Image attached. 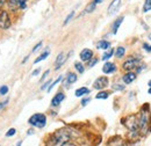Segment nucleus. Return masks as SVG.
<instances>
[{
	"label": "nucleus",
	"instance_id": "obj_42",
	"mask_svg": "<svg viewBox=\"0 0 151 146\" xmlns=\"http://www.w3.org/2000/svg\"><path fill=\"white\" fill-rule=\"evenodd\" d=\"M148 86H149V87H151V80H150V81L148 83Z\"/></svg>",
	"mask_w": 151,
	"mask_h": 146
},
{
	"label": "nucleus",
	"instance_id": "obj_34",
	"mask_svg": "<svg viewBox=\"0 0 151 146\" xmlns=\"http://www.w3.org/2000/svg\"><path fill=\"white\" fill-rule=\"evenodd\" d=\"M42 44H43L42 42H38V43H37V44H36V45L34 46V49L32 50V52H36V51H37V50H38V49H40V48L42 46Z\"/></svg>",
	"mask_w": 151,
	"mask_h": 146
},
{
	"label": "nucleus",
	"instance_id": "obj_1",
	"mask_svg": "<svg viewBox=\"0 0 151 146\" xmlns=\"http://www.w3.org/2000/svg\"><path fill=\"white\" fill-rule=\"evenodd\" d=\"M71 138V133L66 129H60L54 132L47 140L45 146H64Z\"/></svg>",
	"mask_w": 151,
	"mask_h": 146
},
{
	"label": "nucleus",
	"instance_id": "obj_22",
	"mask_svg": "<svg viewBox=\"0 0 151 146\" xmlns=\"http://www.w3.org/2000/svg\"><path fill=\"white\" fill-rule=\"evenodd\" d=\"M49 53H50V51L49 50H45L41 56H38L36 59H35V61H34V64H37V63H40V61H42V60H44L48 56H49Z\"/></svg>",
	"mask_w": 151,
	"mask_h": 146
},
{
	"label": "nucleus",
	"instance_id": "obj_25",
	"mask_svg": "<svg viewBox=\"0 0 151 146\" xmlns=\"http://www.w3.org/2000/svg\"><path fill=\"white\" fill-rule=\"evenodd\" d=\"M151 11V0H145L144 1V5H143V12L144 13H148Z\"/></svg>",
	"mask_w": 151,
	"mask_h": 146
},
{
	"label": "nucleus",
	"instance_id": "obj_32",
	"mask_svg": "<svg viewBox=\"0 0 151 146\" xmlns=\"http://www.w3.org/2000/svg\"><path fill=\"white\" fill-rule=\"evenodd\" d=\"M8 101H10V100H8V99H6V100H5L4 102H0V111H1V110H3V109H4L5 107H6V106H7Z\"/></svg>",
	"mask_w": 151,
	"mask_h": 146
},
{
	"label": "nucleus",
	"instance_id": "obj_21",
	"mask_svg": "<svg viewBox=\"0 0 151 146\" xmlns=\"http://www.w3.org/2000/svg\"><path fill=\"white\" fill-rule=\"evenodd\" d=\"M113 55H114V49L109 48V49H108V50L102 55V58H101V59H102V60H108Z\"/></svg>",
	"mask_w": 151,
	"mask_h": 146
},
{
	"label": "nucleus",
	"instance_id": "obj_37",
	"mask_svg": "<svg viewBox=\"0 0 151 146\" xmlns=\"http://www.w3.org/2000/svg\"><path fill=\"white\" fill-rule=\"evenodd\" d=\"M7 1L8 0H0V10H3L5 5H7Z\"/></svg>",
	"mask_w": 151,
	"mask_h": 146
},
{
	"label": "nucleus",
	"instance_id": "obj_10",
	"mask_svg": "<svg viewBox=\"0 0 151 146\" xmlns=\"http://www.w3.org/2000/svg\"><path fill=\"white\" fill-rule=\"evenodd\" d=\"M64 99H65V94H64V93H62V92L57 93V94L52 98V100H51V106H52V107H57V106H59V104L63 102Z\"/></svg>",
	"mask_w": 151,
	"mask_h": 146
},
{
	"label": "nucleus",
	"instance_id": "obj_17",
	"mask_svg": "<svg viewBox=\"0 0 151 146\" xmlns=\"http://www.w3.org/2000/svg\"><path fill=\"white\" fill-rule=\"evenodd\" d=\"M97 48L98 49H102V50H108L111 48V43L108 41H106V40H101V41L98 42Z\"/></svg>",
	"mask_w": 151,
	"mask_h": 146
},
{
	"label": "nucleus",
	"instance_id": "obj_6",
	"mask_svg": "<svg viewBox=\"0 0 151 146\" xmlns=\"http://www.w3.org/2000/svg\"><path fill=\"white\" fill-rule=\"evenodd\" d=\"M12 26V20L10 18V14L7 11L1 10L0 11V28L6 30Z\"/></svg>",
	"mask_w": 151,
	"mask_h": 146
},
{
	"label": "nucleus",
	"instance_id": "obj_43",
	"mask_svg": "<svg viewBox=\"0 0 151 146\" xmlns=\"http://www.w3.org/2000/svg\"><path fill=\"white\" fill-rule=\"evenodd\" d=\"M148 38H149V40H150V41H151V33H150V34H149V36H148Z\"/></svg>",
	"mask_w": 151,
	"mask_h": 146
},
{
	"label": "nucleus",
	"instance_id": "obj_45",
	"mask_svg": "<svg viewBox=\"0 0 151 146\" xmlns=\"http://www.w3.org/2000/svg\"><path fill=\"white\" fill-rule=\"evenodd\" d=\"M149 94H151V87L149 88Z\"/></svg>",
	"mask_w": 151,
	"mask_h": 146
},
{
	"label": "nucleus",
	"instance_id": "obj_11",
	"mask_svg": "<svg viewBox=\"0 0 151 146\" xmlns=\"http://www.w3.org/2000/svg\"><path fill=\"white\" fill-rule=\"evenodd\" d=\"M120 5H121V0H113L111 5L108 6V14L112 15V14L116 13L120 8Z\"/></svg>",
	"mask_w": 151,
	"mask_h": 146
},
{
	"label": "nucleus",
	"instance_id": "obj_4",
	"mask_svg": "<svg viewBox=\"0 0 151 146\" xmlns=\"http://www.w3.org/2000/svg\"><path fill=\"white\" fill-rule=\"evenodd\" d=\"M29 124L33 125V126H36V128H44L45 124H47V116L44 114H34L30 118H29Z\"/></svg>",
	"mask_w": 151,
	"mask_h": 146
},
{
	"label": "nucleus",
	"instance_id": "obj_30",
	"mask_svg": "<svg viewBox=\"0 0 151 146\" xmlns=\"http://www.w3.org/2000/svg\"><path fill=\"white\" fill-rule=\"evenodd\" d=\"M87 63H89V67H93V66L98 63V58H94V57H93V58H92V59H90Z\"/></svg>",
	"mask_w": 151,
	"mask_h": 146
},
{
	"label": "nucleus",
	"instance_id": "obj_8",
	"mask_svg": "<svg viewBox=\"0 0 151 146\" xmlns=\"http://www.w3.org/2000/svg\"><path fill=\"white\" fill-rule=\"evenodd\" d=\"M108 84H109L108 78L105 77V76H102V77H99V78L94 81L93 88H94V89H98V91H102L104 88H106V87L108 86Z\"/></svg>",
	"mask_w": 151,
	"mask_h": 146
},
{
	"label": "nucleus",
	"instance_id": "obj_2",
	"mask_svg": "<svg viewBox=\"0 0 151 146\" xmlns=\"http://www.w3.org/2000/svg\"><path fill=\"white\" fill-rule=\"evenodd\" d=\"M138 124L139 130L143 134H146L151 130V110L149 104H144L138 114Z\"/></svg>",
	"mask_w": 151,
	"mask_h": 146
},
{
	"label": "nucleus",
	"instance_id": "obj_36",
	"mask_svg": "<svg viewBox=\"0 0 151 146\" xmlns=\"http://www.w3.org/2000/svg\"><path fill=\"white\" fill-rule=\"evenodd\" d=\"M50 85H51V80H48V81H47V83H45V84H44V85L41 87V89H45V88L48 89V87H49Z\"/></svg>",
	"mask_w": 151,
	"mask_h": 146
},
{
	"label": "nucleus",
	"instance_id": "obj_14",
	"mask_svg": "<svg viewBox=\"0 0 151 146\" xmlns=\"http://www.w3.org/2000/svg\"><path fill=\"white\" fill-rule=\"evenodd\" d=\"M67 59V57L65 56V53H63V52H60L58 56H57V59H56V63H55V70H58V68H60L62 66H63V64L65 63V60Z\"/></svg>",
	"mask_w": 151,
	"mask_h": 146
},
{
	"label": "nucleus",
	"instance_id": "obj_33",
	"mask_svg": "<svg viewBox=\"0 0 151 146\" xmlns=\"http://www.w3.org/2000/svg\"><path fill=\"white\" fill-rule=\"evenodd\" d=\"M143 49H144L146 52H151V45L148 44V43H144V44H143Z\"/></svg>",
	"mask_w": 151,
	"mask_h": 146
},
{
	"label": "nucleus",
	"instance_id": "obj_28",
	"mask_svg": "<svg viewBox=\"0 0 151 146\" xmlns=\"http://www.w3.org/2000/svg\"><path fill=\"white\" fill-rule=\"evenodd\" d=\"M112 88L114 91H123L124 89V85H121V84H114L112 86Z\"/></svg>",
	"mask_w": 151,
	"mask_h": 146
},
{
	"label": "nucleus",
	"instance_id": "obj_7",
	"mask_svg": "<svg viewBox=\"0 0 151 146\" xmlns=\"http://www.w3.org/2000/svg\"><path fill=\"white\" fill-rule=\"evenodd\" d=\"M7 5L11 11H22L27 7V0H8Z\"/></svg>",
	"mask_w": 151,
	"mask_h": 146
},
{
	"label": "nucleus",
	"instance_id": "obj_27",
	"mask_svg": "<svg viewBox=\"0 0 151 146\" xmlns=\"http://www.w3.org/2000/svg\"><path fill=\"white\" fill-rule=\"evenodd\" d=\"M73 16H74V11H72V12H70V14L66 16V19H65V21H64V26H66L72 19H73Z\"/></svg>",
	"mask_w": 151,
	"mask_h": 146
},
{
	"label": "nucleus",
	"instance_id": "obj_16",
	"mask_svg": "<svg viewBox=\"0 0 151 146\" xmlns=\"http://www.w3.org/2000/svg\"><path fill=\"white\" fill-rule=\"evenodd\" d=\"M78 79V76L76 74V73H69L67 77H66V81H65V86L67 87V85H71V84H74Z\"/></svg>",
	"mask_w": 151,
	"mask_h": 146
},
{
	"label": "nucleus",
	"instance_id": "obj_5",
	"mask_svg": "<svg viewBox=\"0 0 151 146\" xmlns=\"http://www.w3.org/2000/svg\"><path fill=\"white\" fill-rule=\"evenodd\" d=\"M141 60H142L141 57H130L122 64V70L127 71V72L132 71V70L137 68V66L141 64Z\"/></svg>",
	"mask_w": 151,
	"mask_h": 146
},
{
	"label": "nucleus",
	"instance_id": "obj_26",
	"mask_svg": "<svg viewBox=\"0 0 151 146\" xmlns=\"http://www.w3.org/2000/svg\"><path fill=\"white\" fill-rule=\"evenodd\" d=\"M62 79H63V77H58V78H57V79H56L54 83H51V85L48 87V92H50V91H51V89H52V88H54V87H55V86H56L58 83H60V81H62Z\"/></svg>",
	"mask_w": 151,
	"mask_h": 146
},
{
	"label": "nucleus",
	"instance_id": "obj_20",
	"mask_svg": "<svg viewBox=\"0 0 151 146\" xmlns=\"http://www.w3.org/2000/svg\"><path fill=\"white\" fill-rule=\"evenodd\" d=\"M124 53H126V48H123V46L116 48V50H115V57L116 58H122L124 56Z\"/></svg>",
	"mask_w": 151,
	"mask_h": 146
},
{
	"label": "nucleus",
	"instance_id": "obj_24",
	"mask_svg": "<svg viewBox=\"0 0 151 146\" xmlns=\"http://www.w3.org/2000/svg\"><path fill=\"white\" fill-rule=\"evenodd\" d=\"M74 68L78 71V73H84V71H85V67H84V65L80 63V61H77V63H74Z\"/></svg>",
	"mask_w": 151,
	"mask_h": 146
},
{
	"label": "nucleus",
	"instance_id": "obj_44",
	"mask_svg": "<svg viewBox=\"0 0 151 146\" xmlns=\"http://www.w3.org/2000/svg\"><path fill=\"white\" fill-rule=\"evenodd\" d=\"M21 144H22V141H19V144H18L16 146H21Z\"/></svg>",
	"mask_w": 151,
	"mask_h": 146
},
{
	"label": "nucleus",
	"instance_id": "obj_39",
	"mask_svg": "<svg viewBox=\"0 0 151 146\" xmlns=\"http://www.w3.org/2000/svg\"><path fill=\"white\" fill-rule=\"evenodd\" d=\"M40 71H41L40 68H37V70H35V71H34V72L32 73V76H33V77H35V76H37V74H38V73H40Z\"/></svg>",
	"mask_w": 151,
	"mask_h": 146
},
{
	"label": "nucleus",
	"instance_id": "obj_12",
	"mask_svg": "<svg viewBox=\"0 0 151 146\" xmlns=\"http://www.w3.org/2000/svg\"><path fill=\"white\" fill-rule=\"evenodd\" d=\"M116 71V65L114 63L107 61L104 66H102V72L106 73V74H111V73H114Z\"/></svg>",
	"mask_w": 151,
	"mask_h": 146
},
{
	"label": "nucleus",
	"instance_id": "obj_3",
	"mask_svg": "<svg viewBox=\"0 0 151 146\" xmlns=\"http://www.w3.org/2000/svg\"><path fill=\"white\" fill-rule=\"evenodd\" d=\"M122 123L128 128V130L130 131L131 134H134V136H137V134H138L139 124H138V116H137V115L132 114V115L127 116V117L123 119Z\"/></svg>",
	"mask_w": 151,
	"mask_h": 146
},
{
	"label": "nucleus",
	"instance_id": "obj_15",
	"mask_svg": "<svg viewBox=\"0 0 151 146\" xmlns=\"http://www.w3.org/2000/svg\"><path fill=\"white\" fill-rule=\"evenodd\" d=\"M123 20H124V16H120V18H117V19L114 21V23H113V27H112V33H113L114 35H115V34H117V30H119L120 26L122 25Z\"/></svg>",
	"mask_w": 151,
	"mask_h": 146
},
{
	"label": "nucleus",
	"instance_id": "obj_19",
	"mask_svg": "<svg viewBox=\"0 0 151 146\" xmlns=\"http://www.w3.org/2000/svg\"><path fill=\"white\" fill-rule=\"evenodd\" d=\"M97 8V4L94 3V0H92L91 3H89L85 7V13H93Z\"/></svg>",
	"mask_w": 151,
	"mask_h": 146
},
{
	"label": "nucleus",
	"instance_id": "obj_40",
	"mask_svg": "<svg viewBox=\"0 0 151 146\" xmlns=\"http://www.w3.org/2000/svg\"><path fill=\"white\" fill-rule=\"evenodd\" d=\"M105 1V0H94V3L97 4V5H99V4H102Z\"/></svg>",
	"mask_w": 151,
	"mask_h": 146
},
{
	"label": "nucleus",
	"instance_id": "obj_38",
	"mask_svg": "<svg viewBox=\"0 0 151 146\" xmlns=\"http://www.w3.org/2000/svg\"><path fill=\"white\" fill-rule=\"evenodd\" d=\"M49 73H50V71H49V70H47V71L44 72V74H43V77L41 78V81H43V80H44V79H45V78H47V77L49 76Z\"/></svg>",
	"mask_w": 151,
	"mask_h": 146
},
{
	"label": "nucleus",
	"instance_id": "obj_13",
	"mask_svg": "<svg viewBox=\"0 0 151 146\" xmlns=\"http://www.w3.org/2000/svg\"><path fill=\"white\" fill-rule=\"evenodd\" d=\"M93 58V51L91 49H84L80 52V59L82 61H89L90 59Z\"/></svg>",
	"mask_w": 151,
	"mask_h": 146
},
{
	"label": "nucleus",
	"instance_id": "obj_31",
	"mask_svg": "<svg viewBox=\"0 0 151 146\" xmlns=\"http://www.w3.org/2000/svg\"><path fill=\"white\" fill-rule=\"evenodd\" d=\"M16 133V130L14 129V128H12V129H10L7 132H6V137H12V136H14Z\"/></svg>",
	"mask_w": 151,
	"mask_h": 146
},
{
	"label": "nucleus",
	"instance_id": "obj_23",
	"mask_svg": "<svg viewBox=\"0 0 151 146\" xmlns=\"http://www.w3.org/2000/svg\"><path fill=\"white\" fill-rule=\"evenodd\" d=\"M109 96V93L108 92H105V91H100L98 94H97V99H99V100H105V99H107Z\"/></svg>",
	"mask_w": 151,
	"mask_h": 146
},
{
	"label": "nucleus",
	"instance_id": "obj_18",
	"mask_svg": "<svg viewBox=\"0 0 151 146\" xmlns=\"http://www.w3.org/2000/svg\"><path fill=\"white\" fill-rule=\"evenodd\" d=\"M74 94H76L77 98H80V96H84L86 94H90V89L87 87H80V88H78L77 91H76Z\"/></svg>",
	"mask_w": 151,
	"mask_h": 146
},
{
	"label": "nucleus",
	"instance_id": "obj_41",
	"mask_svg": "<svg viewBox=\"0 0 151 146\" xmlns=\"http://www.w3.org/2000/svg\"><path fill=\"white\" fill-rule=\"evenodd\" d=\"M34 133V130H29V132H28V134H33Z\"/></svg>",
	"mask_w": 151,
	"mask_h": 146
},
{
	"label": "nucleus",
	"instance_id": "obj_9",
	"mask_svg": "<svg viewBox=\"0 0 151 146\" xmlns=\"http://www.w3.org/2000/svg\"><path fill=\"white\" fill-rule=\"evenodd\" d=\"M136 77H137V74H136L135 72L129 71V72H127V73H124V74H123L122 80H123V83H124L126 85H129V84H131V83L136 79Z\"/></svg>",
	"mask_w": 151,
	"mask_h": 146
},
{
	"label": "nucleus",
	"instance_id": "obj_35",
	"mask_svg": "<svg viewBox=\"0 0 151 146\" xmlns=\"http://www.w3.org/2000/svg\"><path fill=\"white\" fill-rule=\"evenodd\" d=\"M90 101H91V99H90V98L83 99V100H82V106H83V107H85V106H86V104H87V103H89Z\"/></svg>",
	"mask_w": 151,
	"mask_h": 146
},
{
	"label": "nucleus",
	"instance_id": "obj_29",
	"mask_svg": "<svg viewBox=\"0 0 151 146\" xmlns=\"http://www.w3.org/2000/svg\"><path fill=\"white\" fill-rule=\"evenodd\" d=\"M7 92H8V87H7L6 85H4V86L0 87V95H6Z\"/></svg>",
	"mask_w": 151,
	"mask_h": 146
}]
</instances>
